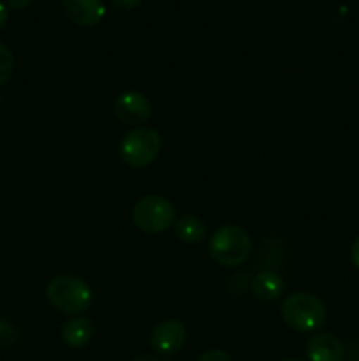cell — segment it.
<instances>
[{"label":"cell","instance_id":"cell-1","mask_svg":"<svg viewBox=\"0 0 359 361\" xmlns=\"http://www.w3.org/2000/svg\"><path fill=\"white\" fill-rule=\"evenodd\" d=\"M46 298L58 312L67 316H81L92 305V289L83 279L74 275H58L46 288Z\"/></svg>","mask_w":359,"mask_h":361},{"label":"cell","instance_id":"cell-2","mask_svg":"<svg viewBox=\"0 0 359 361\" xmlns=\"http://www.w3.org/2000/svg\"><path fill=\"white\" fill-rule=\"evenodd\" d=\"M282 319L296 331L319 330L327 317V309L319 296L312 293H292L280 305Z\"/></svg>","mask_w":359,"mask_h":361},{"label":"cell","instance_id":"cell-3","mask_svg":"<svg viewBox=\"0 0 359 361\" xmlns=\"http://www.w3.org/2000/svg\"><path fill=\"white\" fill-rule=\"evenodd\" d=\"M211 257L217 261L220 267L236 268L241 267L252 252V242L250 235L243 228L234 224H227L218 228L210 238Z\"/></svg>","mask_w":359,"mask_h":361},{"label":"cell","instance_id":"cell-4","mask_svg":"<svg viewBox=\"0 0 359 361\" xmlns=\"http://www.w3.org/2000/svg\"><path fill=\"white\" fill-rule=\"evenodd\" d=\"M162 148V137L153 127H134L120 140V157L129 168L141 169L150 166L158 157Z\"/></svg>","mask_w":359,"mask_h":361},{"label":"cell","instance_id":"cell-5","mask_svg":"<svg viewBox=\"0 0 359 361\" xmlns=\"http://www.w3.org/2000/svg\"><path fill=\"white\" fill-rule=\"evenodd\" d=\"M132 221L137 229L144 233H162L175 226L176 210L164 196H144L134 204Z\"/></svg>","mask_w":359,"mask_h":361},{"label":"cell","instance_id":"cell-6","mask_svg":"<svg viewBox=\"0 0 359 361\" xmlns=\"http://www.w3.org/2000/svg\"><path fill=\"white\" fill-rule=\"evenodd\" d=\"M115 115L129 127H141L151 116V102L144 94L136 90L123 92L115 101Z\"/></svg>","mask_w":359,"mask_h":361},{"label":"cell","instance_id":"cell-7","mask_svg":"<svg viewBox=\"0 0 359 361\" xmlns=\"http://www.w3.org/2000/svg\"><path fill=\"white\" fill-rule=\"evenodd\" d=\"M187 341V330L178 319H164L151 330L150 344L165 360L182 351Z\"/></svg>","mask_w":359,"mask_h":361},{"label":"cell","instance_id":"cell-8","mask_svg":"<svg viewBox=\"0 0 359 361\" xmlns=\"http://www.w3.org/2000/svg\"><path fill=\"white\" fill-rule=\"evenodd\" d=\"M306 356L310 361H344L345 345L336 335L315 334L306 342Z\"/></svg>","mask_w":359,"mask_h":361},{"label":"cell","instance_id":"cell-9","mask_svg":"<svg viewBox=\"0 0 359 361\" xmlns=\"http://www.w3.org/2000/svg\"><path fill=\"white\" fill-rule=\"evenodd\" d=\"M63 11L73 23L94 27L104 18L106 6L102 0H63Z\"/></svg>","mask_w":359,"mask_h":361},{"label":"cell","instance_id":"cell-10","mask_svg":"<svg viewBox=\"0 0 359 361\" xmlns=\"http://www.w3.org/2000/svg\"><path fill=\"white\" fill-rule=\"evenodd\" d=\"M252 291L260 302H275L284 293V281L273 270H263L252 281Z\"/></svg>","mask_w":359,"mask_h":361},{"label":"cell","instance_id":"cell-11","mask_svg":"<svg viewBox=\"0 0 359 361\" xmlns=\"http://www.w3.org/2000/svg\"><path fill=\"white\" fill-rule=\"evenodd\" d=\"M94 323L88 317L77 316L62 326V341L69 348H83L94 337Z\"/></svg>","mask_w":359,"mask_h":361},{"label":"cell","instance_id":"cell-12","mask_svg":"<svg viewBox=\"0 0 359 361\" xmlns=\"http://www.w3.org/2000/svg\"><path fill=\"white\" fill-rule=\"evenodd\" d=\"M175 233L182 242L201 243L208 235L206 224L196 215H182L175 222Z\"/></svg>","mask_w":359,"mask_h":361},{"label":"cell","instance_id":"cell-13","mask_svg":"<svg viewBox=\"0 0 359 361\" xmlns=\"http://www.w3.org/2000/svg\"><path fill=\"white\" fill-rule=\"evenodd\" d=\"M14 71V55L6 44L0 42V85L7 83L13 76Z\"/></svg>","mask_w":359,"mask_h":361},{"label":"cell","instance_id":"cell-14","mask_svg":"<svg viewBox=\"0 0 359 361\" xmlns=\"http://www.w3.org/2000/svg\"><path fill=\"white\" fill-rule=\"evenodd\" d=\"M18 338V331L9 321L0 319V345H9L13 344Z\"/></svg>","mask_w":359,"mask_h":361},{"label":"cell","instance_id":"cell-15","mask_svg":"<svg viewBox=\"0 0 359 361\" xmlns=\"http://www.w3.org/2000/svg\"><path fill=\"white\" fill-rule=\"evenodd\" d=\"M197 361H232V358L222 349H210V351L203 353Z\"/></svg>","mask_w":359,"mask_h":361},{"label":"cell","instance_id":"cell-16","mask_svg":"<svg viewBox=\"0 0 359 361\" xmlns=\"http://www.w3.org/2000/svg\"><path fill=\"white\" fill-rule=\"evenodd\" d=\"M111 4L116 7V9L130 11V9H134V7L139 6L141 0H111Z\"/></svg>","mask_w":359,"mask_h":361},{"label":"cell","instance_id":"cell-17","mask_svg":"<svg viewBox=\"0 0 359 361\" xmlns=\"http://www.w3.org/2000/svg\"><path fill=\"white\" fill-rule=\"evenodd\" d=\"M351 259L354 263V267L359 270V236L354 240V243L351 247Z\"/></svg>","mask_w":359,"mask_h":361},{"label":"cell","instance_id":"cell-18","mask_svg":"<svg viewBox=\"0 0 359 361\" xmlns=\"http://www.w3.org/2000/svg\"><path fill=\"white\" fill-rule=\"evenodd\" d=\"M32 4V0H7V7L11 9H27L28 6Z\"/></svg>","mask_w":359,"mask_h":361},{"label":"cell","instance_id":"cell-19","mask_svg":"<svg viewBox=\"0 0 359 361\" xmlns=\"http://www.w3.org/2000/svg\"><path fill=\"white\" fill-rule=\"evenodd\" d=\"M7 20H9V7L0 0V28L7 23Z\"/></svg>","mask_w":359,"mask_h":361},{"label":"cell","instance_id":"cell-20","mask_svg":"<svg viewBox=\"0 0 359 361\" xmlns=\"http://www.w3.org/2000/svg\"><path fill=\"white\" fill-rule=\"evenodd\" d=\"M132 361H160V360L153 355H137Z\"/></svg>","mask_w":359,"mask_h":361},{"label":"cell","instance_id":"cell-21","mask_svg":"<svg viewBox=\"0 0 359 361\" xmlns=\"http://www.w3.org/2000/svg\"><path fill=\"white\" fill-rule=\"evenodd\" d=\"M284 361H301V360H284Z\"/></svg>","mask_w":359,"mask_h":361}]
</instances>
